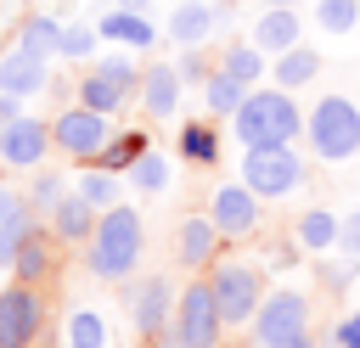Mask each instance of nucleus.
<instances>
[{"label": "nucleus", "mask_w": 360, "mask_h": 348, "mask_svg": "<svg viewBox=\"0 0 360 348\" xmlns=\"http://www.w3.org/2000/svg\"><path fill=\"white\" fill-rule=\"evenodd\" d=\"M141 253H146V225H141V213L124 208V202L101 208L90 241L79 247V258H84V269H90L96 281H129L135 264H141Z\"/></svg>", "instance_id": "nucleus-1"}, {"label": "nucleus", "mask_w": 360, "mask_h": 348, "mask_svg": "<svg viewBox=\"0 0 360 348\" xmlns=\"http://www.w3.org/2000/svg\"><path fill=\"white\" fill-rule=\"evenodd\" d=\"M231 123H236V140H242V146H292L309 118L292 107V90H281V84H276V90H259V84H253L248 101H242V112H236Z\"/></svg>", "instance_id": "nucleus-2"}, {"label": "nucleus", "mask_w": 360, "mask_h": 348, "mask_svg": "<svg viewBox=\"0 0 360 348\" xmlns=\"http://www.w3.org/2000/svg\"><path fill=\"white\" fill-rule=\"evenodd\" d=\"M219 331L225 314H219V297H214V281L197 269L186 286H180V303H174V320L163 331V348H219Z\"/></svg>", "instance_id": "nucleus-3"}, {"label": "nucleus", "mask_w": 360, "mask_h": 348, "mask_svg": "<svg viewBox=\"0 0 360 348\" xmlns=\"http://www.w3.org/2000/svg\"><path fill=\"white\" fill-rule=\"evenodd\" d=\"M304 140H309V152L321 157V163H343V157H354L360 152V107L349 101V95H321L315 101V112H309V123H304Z\"/></svg>", "instance_id": "nucleus-4"}, {"label": "nucleus", "mask_w": 360, "mask_h": 348, "mask_svg": "<svg viewBox=\"0 0 360 348\" xmlns=\"http://www.w3.org/2000/svg\"><path fill=\"white\" fill-rule=\"evenodd\" d=\"M208 281H214V297H219L225 326H253V314H259V303H264V275H259V264L214 258V264H208Z\"/></svg>", "instance_id": "nucleus-5"}, {"label": "nucleus", "mask_w": 360, "mask_h": 348, "mask_svg": "<svg viewBox=\"0 0 360 348\" xmlns=\"http://www.w3.org/2000/svg\"><path fill=\"white\" fill-rule=\"evenodd\" d=\"M45 331V292L34 281L0 286V348H34Z\"/></svg>", "instance_id": "nucleus-6"}, {"label": "nucleus", "mask_w": 360, "mask_h": 348, "mask_svg": "<svg viewBox=\"0 0 360 348\" xmlns=\"http://www.w3.org/2000/svg\"><path fill=\"white\" fill-rule=\"evenodd\" d=\"M51 140H56L62 157H73V163H96L101 146L112 140V123H107V112H96V107L79 101V107H68V112L51 118Z\"/></svg>", "instance_id": "nucleus-7"}, {"label": "nucleus", "mask_w": 360, "mask_h": 348, "mask_svg": "<svg viewBox=\"0 0 360 348\" xmlns=\"http://www.w3.org/2000/svg\"><path fill=\"white\" fill-rule=\"evenodd\" d=\"M174 303H180V292H174V281H169L163 269L141 275L135 292H129V326H135V337L163 342V331H169V320H174Z\"/></svg>", "instance_id": "nucleus-8"}, {"label": "nucleus", "mask_w": 360, "mask_h": 348, "mask_svg": "<svg viewBox=\"0 0 360 348\" xmlns=\"http://www.w3.org/2000/svg\"><path fill=\"white\" fill-rule=\"evenodd\" d=\"M242 180H248L259 196H287V191H298V180H304V157H298L292 146H248Z\"/></svg>", "instance_id": "nucleus-9"}, {"label": "nucleus", "mask_w": 360, "mask_h": 348, "mask_svg": "<svg viewBox=\"0 0 360 348\" xmlns=\"http://www.w3.org/2000/svg\"><path fill=\"white\" fill-rule=\"evenodd\" d=\"M141 90V73L124 62V56H107V62H96L84 79H79V101L84 107H96V112H124L129 107V95Z\"/></svg>", "instance_id": "nucleus-10"}, {"label": "nucleus", "mask_w": 360, "mask_h": 348, "mask_svg": "<svg viewBox=\"0 0 360 348\" xmlns=\"http://www.w3.org/2000/svg\"><path fill=\"white\" fill-rule=\"evenodd\" d=\"M309 320H315L309 297H304L298 286H281V292H270V297L259 303V314H253V337H259V348H264V342H287V337H304Z\"/></svg>", "instance_id": "nucleus-11"}, {"label": "nucleus", "mask_w": 360, "mask_h": 348, "mask_svg": "<svg viewBox=\"0 0 360 348\" xmlns=\"http://www.w3.org/2000/svg\"><path fill=\"white\" fill-rule=\"evenodd\" d=\"M208 219L219 225L225 241L253 236V230H259V191H253L248 180H242V185H214V196H208Z\"/></svg>", "instance_id": "nucleus-12"}, {"label": "nucleus", "mask_w": 360, "mask_h": 348, "mask_svg": "<svg viewBox=\"0 0 360 348\" xmlns=\"http://www.w3.org/2000/svg\"><path fill=\"white\" fill-rule=\"evenodd\" d=\"M51 146H56V140H51V123H45V118H22V112H17V118L6 123L0 163H11V168H39Z\"/></svg>", "instance_id": "nucleus-13"}, {"label": "nucleus", "mask_w": 360, "mask_h": 348, "mask_svg": "<svg viewBox=\"0 0 360 348\" xmlns=\"http://www.w3.org/2000/svg\"><path fill=\"white\" fill-rule=\"evenodd\" d=\"M219 225L208 219V213H186L180 225H174V258L186 264V269H208L214 264V253H219Z\"/></svg>", "instance_id": "nucleus-14"}, {"label": "nucleus", "mask_w": 360, "mask_h": 348, "mask_svg": "<svg viewBox=\"0 0 360 348\" xmlns=\"http://www.w3.org/2000/svg\"><path fill=\"white\" fill-rule=\"evenodd\" d=\"M56 247H62V236H56V230H45V225H34V230H28V241H22V247H17V258H11V275H17V281L45 286V281L56 275Z\"/></svg>", "instance_id": "nucleus-15"}, {"label": "nucleus", "mask_w": 360, "mask_h": 348, "mask_svg": "<svg viewBox=\"0 0 360 348\" xmlns=\"http://www.w3.org/2000/svg\"><path fill=\"white\" fill-rule=\"evenodd\" d=\"M45 219H51V230L62 236V247H84V241H90V230H96V219H101V208H96L90 196L68 191V196H62Z\"/></svg>", "instance_id": "nucleus-16"}, {"label": "nucleus", "mask_w": 360, "mask_h": 348, "mask_svg": "<svg viewBox=\"0 0 360 348\" xmlns=\"http://www.w3.org/2000/svg\"><path fill=\"white\" fill-rule=\"evenodd\" d=\"M264 56H281V51H292V45H304V22H298V11L292 6H270L259 22H253V34H248Z\"/></svg>", "instance_id": "nucleus-17"}, {"label": "nucleus", "mask_w": 360, "mask_h": 348, "mask_svg": "<svg viewBox=\"0 0 360 348\" xmlns=\"http://www.w3.org/2000/svg\"><path fill=\"white\" fill-rule=\"evenodd\" d=\"M0 90L6 95H34V90H45V56L39 51H28V45H17V51H6L0 56Z\"/></svg>", "instance_id": "nucleus-18"}, {"label": "nucleus", "mask_w": 360, "mask_h": 348, "mask_svg": "<svg viewBox=\"0 0 360 348\" xmlns=\"http://www.w3.org/2000/svg\"><path fill=\"white\" fill-rule=\"evenodd\" d=\"M214 22H219V11H214L208 0H186V6H174V17H169V39H174L180 51H191V45H208Z\"/></svg>", "instance_id": "nucleus-19"}, {"label": "nucleus", "mask_w": 360, "mask_h": 348, "mask_svg": "<svg viewBox=\"0 0 360 348\" xmlns=\"http://www.w3.org/2000/svg\"><path fill=\"white\" fill-rule=\"evenodd\" d=\"M174 101H180V67H169V62L146 67L141 73V107H146V118H174Z\"/></svg>", "instance_id": "nucleus-20"}, {"label": "nucleus", "mask_w": 360, "mask_h": 348, "mask_svg": "<svg viewBox=\"0 0 360 348\" xmlns=\"http://www.w3.org/2000/svg\"><path fill=\"white\" fill-rule=\"evenodd\" d=\"M315 73H321V51H309V45H292V51L270 56V79H276L281 90H304Z\"/></svg>", "instance_id": "nucleus-21"}, {"label": "nucleus", "mask_w": 360, "mask_h": 348, "mask_svg": "<svg viewBox=\"0 0 360 348\" xmlns=\"http://www.w3.org/2000/svg\"><path fill=\"white\" fill-rule=\"evenodd\" d=\"M338 230H343V219H338L332 208H304L298 225H292V236H298L304 253H326V247H338Z\"/></svg>", "instance_id": "nucleus-22"}, {"label": "nucleus", "mask_w": 360, "mask_h": 348, "mask_svg": "<svg viewBox=\"0 0 360 348\" xmlns=\"http://www.w3.org/2000/svg\"><path fill=\"white\" fill-rule=\"evenodd\" d=\"M214 67H225L231 79H242V84H259L264 79V51L253 45V39H236V45H225L219 51V62Z\"/></svg>", "instance_id": "nucleus-23"}, {"label": "nucleus", "mask_w": 360, "mask_h": 348, "mask_svg": "<svg viewBox=\"0 0 360 348\" xmlns=\"http://www.w3.org/2000/svg\"><path fill=\"white\" fill-rule=\"evenodd\" d=\"M248 90H253V84L231 79L225 67H214V73H208V112H214V118H236L242 101H248Z\"/></svg>", "instance_id": "nucleus-24"}, {"label": "nucleus", "mask_w": 360, "mask_h": 348, "mask_svg": "<svg viewBox=\"0 0 360 348\" xmlns=\"http://www.w3.org/2000/svg\"><path fill=\"white\" fill-rule=\"evenodd\" d=\"M101 34H107V39H118V45H135V51H146V45H152V22L141 17V6L112 11V17L101 22Z\"/></svg>", "instance_id": "nucleus-25"}, {"label": "nucleus", "mask_w": 360, "mask_h": 348, "mask_svg": "<svg viewBox=\"0 0 360 348\" xmlns=\"http://www.w3.org/2000/svg\"><path fill=\"white\" fill-rule=\"evenodd\" d=\"M141 152H146V135L141 129H124V135H112L107 146H101V168H112V174H129L135 163H141Z\"/></svg>", "instance_id": "nucleus-26"}, {"label": "nucleus", "mask_w": 360, "mask_h": 348, "mask_svg": "<svg viewBox=\"0 0 360 348\" xmlns=\"http://www.w3.org/2000/svg\"><path fill=\"white\" fill-rule=\"evenodd\" d=\"M34 225H39V219H34V202L22 196V202L0 219V264H11V258H17V247L28 241V230H34Z\"/></svg>", "instance_id": "nucleus-27"}, {"label": "nucleus", "mask_w": 360, "mask_h": 348, "mask_svg": "<svg viewBox=\"0 0 360 348\" xmlns=\"http://www.w3.org/2000/svg\"><path fill=\"white\" fill-rule=\"evenodd\" d=\"M79 196H90L96 208H112L118 202V174L112 168H101V163H84V174H79V185H73Z\"/></svg>", "instance_id": "nucleus-28"}, {"label": "nucleus", "mask_w": 360, "mask_h": 348, "mask_svg": "<svg viewBox=\"0 0 360 348\" xmlns=\"http://www.w3.org/2000/svg\"><path fill=\"white\" fill-rule=\"evenodd\" d=\"M17 45H28V51H39V56L51 62V56H62V22H51V17H28Z\"/></svg>", "instance_id": "nucleus-29"}, {"label": "nucleus", "mask_w": 360, "mask_h": 348, "mask_svg": "<svg viewBox=\"0 0 360 348\" xmlns=\"http://www.w3.org/2000/svg\"><path fill=\"white\" fill-rule=\"evenodd\" d=\"M354 22H360V0H315V28L349 34Z\"/></svg>", "instance_id": "nucleus-30"}, {"label": "nucleus", "mask_w": 360, "mask_h": 348, "mask_svg": "<svg viewBox=\"0 0 360 348\" xmlns=\"http://www.w3.org/2000/svg\"><path fill=\"white\" fill-rule=\"evenodd\" d=\"M129 185H135V191H163V185H169V157L141 152V163L129 168Z\"/></svg>", "instance_id": "nucleus-31"}, {"label": "nucleus", "mask_w": 360, "mask_h": 348, "mask_svg": "<svg viewBox=\"0 0 360 348\" xmlns=\"http://www.w3.org/2000/svg\"><path fill=\"white\" fill-rule=\"evenodd\" d=\"M68 348H107V326L79 309V314L68 320Z\"/></svg>", "instance_id": "nucleus-32"}, {"label": "nucleus", "mask_w": 360, "mask_h": 348, "mask_svg": "<svg viewBox=\"0 0 360 348\" xmlns=\"http://www.w3.org/2000/svg\"><path fill=\"white\" fill-rule=\"evenodd\" d=\"M180 152L191 163H214V129L208 123H180Z\"/></svg>", "instance_id": "nucleus-33"}, {"label": "nucleus", "mask_w": 360, "mask_h": 348, "mask_svg": "<svg viewBox=\"0 0 360 348\" xmlns=\"http://www.w3.org/2000/svg\"><path fill=\"white\" fill-rule=\"evenodd\" d=\"M62 196H68V185H62L56 174H39V180H34V191H28V202H34V208H45V213H51Z\"/></svg>", "instance_id": "nucleus-34"}, {"label": "nucleus", "mask_w": 360, "mask_h": 348, "mask_svg": "<svg viewBox=\"0 0 360 348\" xmlns=\"http://www.w3.org/2000/svg\"><path fill=\"white\" fill-rule=\"evenodd\" d=\"M96 51V28H62V56H90Z\"/></svg>", "instance_id": "nucleus-35"}, {"label": "nucleus", "mask_w": 360, "mask_h": 348, "mask_svg": "<svg viewBox=\"0 0 360 348\" xmlns=\"http://www.w3.org/2000/svg\"><path fill=\"white\" fill-rule=\"evenodd\" d=\"M338 253H349V258L360 264V213L343 219V230H338Z\"/></svg>", "instance_id": "nucleus-36"}, {"label": "nucleus", "mask_w": 360, "mask_h": 348, "mask_svg": "<svg viewBox=\"0 0 360 348\" xmlns=\"http://www.w3.org/2000/svg\"><path fill=\"white\" fill-rule=\"evenodd\" d=\"M338 348H360V314H343L338 320Z\"/></svg>", "instance_id": "nucleus-37"}, {"label": "nucleus", "mask_w": 360, "mask_h": 348, "mask_svg": "<svg viewBox=\"0 0 360 348\" xmlns=\"http://www.w3.org/2000/svg\"><path fill=\"white\" fill-rule=\"evenodd\" d=\"M180 79H202V56H197V45L180 56Z\"/></svg>", "instance_id": "nucleus-38"}, {"label": "nucleus", "mask_w": 360, "mask_h": 348, "mask_svg": "<svg viewBox=\"0 0 360 348\" xmlns=\"http://www.w3.org/2000/svg\"><path fill=\"white\" fill-rule=\"evenodd\" d=\"M11 118H17V95L0 90V140H6V123H11Z\"/></svg>", "instance_id": "nucleus-39"}, {"label": "nucleus", "mask_w": 360, "mask_h": 348, "mask_svg": "<svg viewBox=\"0 0 360 348\" xmlns=\"http://www.w3.org/2000/svg\"><path fill=\"white\" fill-rule=\"evenodd\" d=\"M17 202H22V196H17V191H6V185H0V219H6V213H11V208H17Z\"/></svg>", "instance_id": "nucleus-40"}, {"label": "nucleus", "mask_w": 360, "mask_h": 348, "mask_svg": "<svg viewBox=\"0 0 360 348\" xmlns=\"http://www.w3.org/2000/svg\"><path fill=\"white\" fill-rule=\"evenodd\" d=\"M264 348H315V342H309V331H304V337H287V342H264Z\"/></svg>", "instance_id": "nucleus-41"}]
</instances>
